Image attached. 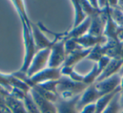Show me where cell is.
I'll list each match as a JSON object with an SVG mask.
<instances>
[{
	"label": "cell",
	"instance_id": "1",
	"mask_svg": "<svg viewBox=\"0 0 123 113\" xmlns=\"http://www.w3.org/2000/svg\"><path fill=\"white\" fill-rule=\"evenodd\" d=\"M23 26V37H24V45H25V56L23 61L22 67L19 69V72L26 74L29 69L31 63L34 58L35 55L37 52L36 44H35L34 38L31 32V25L26 24L25 21L21 20Z\"/></svg>",
	"mask_w": 123,
	"mask_h": 113
},
{
	"label": "cell",
	"instance_id": "2",
	"mask_svg": "<svg viewBox=\"0 0 123 113\" xmlns=\"http://www.w3.org/2000/svg\"><path fill=\"white\" fill-rule=\"evenodd\" d=\"M88 87L89 86L84 83L75 82L68 77L62 76L56 88V94L62 99H72L75 96L82 94Z\"/></svg>",
	"mask_w": 123,
	"mask_h": 113
},
{
	"label": "cell",
	"instance_id": "3",
	"mask_svg": "<svg viewBox=\"0 0 123 113\" xmlns=\"http://www.w3.org/2000/svg\"><path fill=\"white\" fill-rule=\"evenodd\" d=\"M65 41L66 40L64 38L54 40V44L51 47V54H50L49 63H48L49 68L59 69L63 66L67 57Z\"/></svg>",
	"mask_w": 123,
	"mask_h": 113
},
{
	"label": "cell",
	"instance_id": "4",
	"mask_svg": "<svg viewBox=\"0 0 123 113\" xmlns=\"http://www.w3.org/2000/svg\"><path fill=\"white\" fill-rule=\"evenodd\" d=\"M61 70L62 68L53 69V68L47 67L45 69H43V70H41V72L33 75L32 77L29 78L26 84L31 88H32L36 85L48 82V81L59 80L62 78V76Z\"/></svg>",
	"mask_w": 123,
	"mask_h": 113
},
{
	"label": "cell",
	"instance_id": "5",
	"mask_svg": "<svg viewBox=\"0 0 123 113\" xmlns=\"http://www.w3.org/2000/svg\"><path fill=\"white\" fill-rule=\"evenodd\" d=\"M50 54H51V48L43 49L36 52L32 62H31V66L26 73L28 77H32L33 75H35L37 73L41 72V70L48 67Z\"/></svg>",
	"mask_w": 123,
	"mask_h": 113
},
{
	"label": "cell",
	"instance_id": "6",
	"mask_svg": "<svg viewBox=\"0 0 123 113\" xmlns=\"http://www.w3.org/2000/svg\"><path fill=\"white\" fill-rule=\"evenodd\" d=\"M121 85V75L120 74H116L111 77L105 79L102 81L94 83V86L97 90L101 94H105L112 93L113 91L116 90Z\"/></svg>",
	"mask_w": 123,
	"mask_h": 113
},
{
	"label": "cell",
	"instance_id": "7",
	"mask_svg": "<svg viewBox=\"0 0 123 113\" xmlns=\"http://www.w3.org/2000/svg\"><path fill=\"white\" fill-rule=\"evenodd\" d=\"M101 96H103V94H101L97 90V89H96L95 86H94V84L89 85V87L84 91V93L81 94L80 99H79V102H78L77 108H78L79 112L84 107V106L95 103Z\"/></svg>",
	"mask_w": 123,
	"mask_h": 113
},
{
	"label": "cell",
	"instance_id": "8",
	"mask_svg": "<svg viewBox=\"0 0 123 113\" xmlns=\"http://www.w3.org/2000/svg\"><path fill=\"white\" fill-rule=\"evenodd\" d=\"M31 32H32V36L34 38L37 51L43 49H46V48H51L54 44V41H50L43 34V31H41V28L36 25L31 24Z\"/></svg>",
	"mask_w": 123,
	"mask_h": 113
},
{
	"label": "cell",
	"instance_id": "9",
	"mask_svg": "<svg viewBox=\"0 0 123 113\" xmlns=\"http://www.w3.org/2000/svg\"><path fill=\"white\" fill-rule=\"evenodd\" d=\"M30 94L32 96L33 100L36 102V106H38L41 113H57L55 103L45 99L32 88L31 89Z\"/></svg>",
	"mask_w": 123,
	"mask_h": 113
},
{
	"label": "cell",
	"instance_id": "10",
	"mask_svg": "<svg viewBox=\"0 0 123 113\" xmlns=\"http://www.w3.org/2000/svg\"><path fill=\"white\" fill-rule=\"evenodd\" d=\"M80 96L81 94L68 100L62 99L59 97L57 101L55 103L57 113H79L77 105L80 99Z\"/></svg>",
	"mask_w": 123,
	"mask_h": 113
},
{
	"label": "cell",
	"instance_id": "11",
	"mask_svg": "<svg viewBox=\"0 0 123 113\" xmlns=\"http://www.w3.org/2000/svg\"><path fill=\"white\" fill-rule=\"evenodd\" d=\"M123 67V60L119 58H111L108 65L106 66L105 69L103 70V72L100 74L99 78L97 79L95 83L102 81L105 79L111 77L116 74H119L121 68Z\"/></svg>",
	"mask_w": 123,
	"mask_h": 113
},
{
	"label": "cell",
	"instance_id": "12",
	"mask_svg": "<svg viewBox=\"0 0 123 113\" xmlns=\"http://www.w3.org/2000/svg\"><path fill=\"white\" fill-rule=\"evenodd\" d=\"M90 25H91V19L89 17H88L81 25H79V26H77L75 28H73L69 32L65 33L64 34V38H65V40H69V39L75 40L85 36L89 32V28H90Z\"/></svg>",
	"mask_w": 123,
	"mask_h": 113
},
{
	"label": "cell",
	"instance_id": "13",
	"mask_svg": "<svg viewBox=\"0 0 123 113\" xmlns=\"http://www.w3.org/2000/svg\"><path fill=\"white\" fill-rule=\"evenodd\" d=\"M91 50H92V48H89V49H84L83 48V49L77 50V51L68 54L66 57V61L64 63L63 66L64 67L74 68V66L77 64L78 63L82 61L83 59L87 58V56L89 55Z\"/></svg>",
	"mask_w": 123,
	"mask_h": 113
},
{
	"label": "cell",
	"instance_id": "14",
	"mask_svg": "<svg viewBox=\"0 0 123 113\" xmlns=\"http://www.w3.org/2000/svg\"><path fill=\"white\" fill-rule=\"evenodd\" d=\"M6 106L9 108L12 113H28L24 102L12 97L10 94L6 98Z\"/></svg>",
	"mask_w": 123,
	"mask_h": 113
},
{
	"label": "cell",
	"instance_id": "15",
	"mask_svg": "<svg viewBox=\"0 0 123 113\" xmlns=\"http://www.w3.org/2000/svg\"><path fill=\"white\" fill-rule=\"evenodd\" d=\"M120 91H121V87L118 88L116 90L113 91L112 93H110V94H105V95L101 96V97L95 102V106H96L95 113H102L103 111H104V110L107 107L108 105L110 104V102H111V100L113 99V97H114L118 92H120Z\"/></svg>",
	"mask_w": 123,
	"mask_h": 113
},
{
	"label": "cell",
	"instance_id": "16",
	"mask_svg": "<svg viewBox=\"0 0 123 113\" xmlns=\"http://www.w3.org/2000/svg\"><path fill=\"white\" fill-rule=\"evenodd\" d=\"M74 8V12H75V15H74V22L73 28H75L81 25L86 19L88 16L84 13V9L82 8V5L80 4V1H71Z\"/></svg>",
	"mask_w": 123,
	"mask_h": 113
},
{
	"label": "cell",
	"instance_id": "17",
	"mask_svg": "<svg viewBox=\"0 0 123 113\" xmlns=\"http://www.w3.org/2000/svg\"><path fill=\"white\" fill-rule=\"evenodd\" d=\"M120 94H121V91L113 97L110 104L102 113H121L122 111L121 105H120Z\"/></svg>",
	"mask_w": 123,
	"mask_h": 113
},
{
	"label": "cell",
	"instance_id": "18",
	"mask_svg": "<svg viewBox=\"0 0 123 113\" xmlns=\"http://www.w3.org/2000/svg\"><path fill=\"white\" fill-rule=\"evenodd\" d=\"M100 71L99 70V68H98L97 63H94V65L93 66L91 71L88 74L84 75V80H83V83L85 84L86 85L89 86L91 84H94V83L96 82L97 79L99 78V76L100 75Z\"/></svg>",
	"mask_w": 123,
	"mask_h": 113
},
{
	"label": "cell",
	"instance_id": "19",
	"mask_svg": "<svg viewBox=\"0 0 123 113\" xmlns=\"http://www.w3.org/2000/svg\"><path fill=\"white\" fill-rule=\"evenodd\" d=\"M109 13L112 20L120 28L123 29V11L121 9V8L119 6L116 8L109 7Z\"/></svg>",
	"mask_w": 123,
	"mask_h": 113
},
{
	"label": "cell",
	"instance_id": "20",
	"mask_svg": "<svg viewBox=\"0 0 123 113\" xmlns=\"http://www.w3.org/2000/svg\"><path fill=\"white\" fill-rule=\"evenodd\" d=\"M104 56H105V52H104V50H103V46L102 45L99 44V45H96L95 46H94L92 48L89 55L87 56V59L94 61L95 63H97Z\"/></svg>",
	"mask_w": 123,
	"mask_h": 113
},
{
	"label": "cell",
	"instance_id": "21",
	"mask_svg": "<svg viewBox=\"0 0 123 113\" xmlns=\"http://www.w3.org/2000/svg\"><path fill=\"white\" fill-rule=\"evenodd\" d=\"M23 102H24L25 106L26 111H27L28 113H41L39 108L36 106V102L34 101L32 96L31 95L30 93H28V94H26L25 98L24 99Z\"/></svg>",
	"mask_w": 123,
	"mask_h": 113
},
{
	"label": "cell",
	"instance_id": "22",
	"mask_svg": "<svg viewBox=\"0 0 123 113\" xmlns=\"http://www.w3.org/2000/svg\"><path fill=\"white\" fill-rule=\"evenodd\" d=\"M13 4L15 6L16 9H17L18 13H19V16H20V19L26 23L27 25H31V23L30 21L29 18L27 16V14L25 13V6H24V2L23 1H12Z\"/></svg>",
	"mask_w": 123,
	"mask_h": 113
},
{
	"label": "cell",
	"instance_id": "23",
	"mask_svg": "<svg viewBox=\"0 0 123 113\" xmlns=\"http://www.w3.org/2000/svg\"><path fill=\"white\" fill-rule=\"evenodd\" d=\"M95 111H96V106H95V103H94V104H90L84 106L79 111V113H95Z\"/></svg>",
	"mask_w": 123,
	"mask_h": 113
},
{
	"label": "cell",
	"instance_id": "24",
	"mask_svg": "<svg viewBox=\"0 0 123 113\" xmlns=\"http://www.w3.org/2000/svg\"><path fill=\"white\" fill-rule=\"evenodd\" d=\"M119 74H120V75H121V85H120V87H121V90L123 91V67L121 68Z\"/></svg>",
	"mask_w": 123,
	"mask_h": 113
},
{
	"label": "cell",
	"instance_id": "25",
	"mask_svg": "<svg viewBox=\"0 0 123 113\" xmlns=\"http://www.w3.org/2000/svg\"><path fill=\"white\" fill-rule=\"evenodd\" d=\"M120 105H121V110L123 111V91H121V94H120Z\"/></svg>",
	"mask_w": 123,
	"mask_h": 113
},
{
	"label": "cell",
	"instance_id": "26",
	"mask_svg": "<svg viewBox=\"0 0 123 113\" xmlns=\"http://www.w3.org/2000/svg\"><path fill=\"white\" fill-rule=\"evenodd\" d=\"M119 41H121V45H122V46H123V31H121V33L120 34V36H119Z\"/></svg>",
	"mask_w": 123,
	"mask_h": 113
},
{
	"label": "cell",
	"instance_id": "27",
	"mask_svg": "<svg viewBox=\"0 0 123 113\" xmlns=\"http://www.w3.org/2000/svg\"><path fill=\"white\" fill-rule=\"evenodd\" d=\"M118 6H119L121 10L123 11V1H118Z\"/></svg>",
	"mask_w": 123,
	"mask_h": 113
},
{
	"label": "cell",
	"instance_id": "28",
	"mask_svg": "<svg viewBox=\"0 0 123 113\" xmlns=\"http://www.w3.org/2000/svg\"><path fill=\"white\" fill-rule=\"evenodd\" d=\"M121 113H123V111H121Z\"/></svg>",
	"mask_w": 123,
	"mask_h": 113
}]
</instances>
